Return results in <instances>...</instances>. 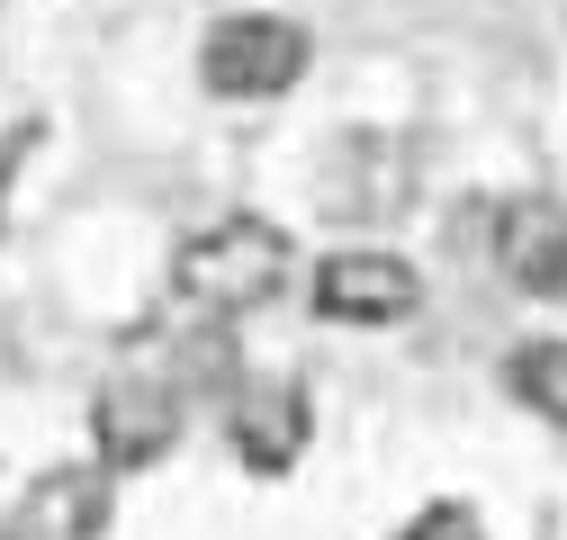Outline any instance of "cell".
<instances>
[{
    "label": "cell",
    "instance_id": "7",
    "mask_svg": "<svg viewBox=\"0 0 567 540\" xmlns=\"http://www.w3.org/2000/svg\"><path fill=\"white\" fill-rule=\"evenodd\" d=\"M235 450H244V468H261V478L298 468V450H307V396H298L289 378L244 387V396H235Z\"/></svg>",
    "mask_w": 567,
    "mask_h": 540
},
{
    "label": "cell",
    "instance_id": "6",
    "mask_svg": "<svg viewBox=\"0 0 567 540\" xmlns=\"http://www.w3.org/2000/svg\"><path fill=\"white\" fill-rule=\"evenodd\" d=\"M109 522V468H45L19 496V540H100Z\"/></svg>",
    "mask_w": 567,
    "mask_h": 540
},
{
    "label": "cell",
    "instance_id": "4",
    "mask_svg": "<svg viewBox=\"0 0 567 540\" xmlns=\"http://www.w3.org/2000/svg\"><path fill=\"white\" fill-rule=\"evenodd\" d=\"M414 298H423V280L405 252H333L316 270V315H333V324H396V315H414Z\"/></svg>",
    "mask_w": 567,
    "mask_h": 540
},
{
    "label": "cell",
    "instance_id": "3",
    "mask_svg": "<svg viewBox=\"0 0 567 540\" xmlns=\"http://www.w3.org/2000/svg\"><path fill=\"white\" fill-rule=\"evenodd\" d=\"M91 424H100V468H154L181 442V387L172 378H109Z\"/></svg>",
    "mask_w": 567,
    "mask_h": 540
},
{
    "label": "cell",
    "instance_id": "5",
    "mask_svg": "<svg viewBox=\"0 0 567 540\" xmlns=\"http://www.w3.org/2000/svg\"><path fill=\"white\" fill-rule=\"evenodd\" d=\"M495 261L523 298H567V208L558 198H514L495 217Z\"/></svg>",
    "mask_w": 567,
    "mask_h": 540
},
{
    "label": "cell",
    "instance_id": "8",
    "mask_svg": "<svg viewBox=\"0 0 567 540\" xmlns=\"http://www.w3.org/2000/svg\"><path fill=\"white\" fill-rule=\"evenodd\" d=\"M505 387L532 405L540 424H567V343H514V361H505Z\"/></svg>",
    "mask_w": 567,
    "mask_h": 540
},
{
    "label": "cell",
    "instance_id": "2",
    "mask_svg": "<svg viewBox=\"0 0 567 540\" xmlns=\"http://www.w3.org/2000/svg\"><path fill=\"white\" fill-rule=\"evenodd\" d=\"M307 28L298 19H270V10H244V19H217L198 45V73L217 100H279V91H298L307 73Z\"/></svg>",
    "mask_w": 567,
    "mask_h": 540
},
{
    "label": "cell",
    "instance_id": "9",
    "mask_svg": "<svg viewBox=\"0 0 567 540\" xmlns=\"http://www.w3.org/2000/svg\"><path fill=\"white\" fill-rule=\"evenodd\" d=\"M396 540H477V513L468 505H433V513H414Z\"/></svg>",
    "mask_w": 567,
    "mask_h": 540
},
{
    "label": "cell",
    "instance_id": "1",
    "mask_svg": "<svg viewBox=\"0 0 567 540\" xmlns=\"http://www.w3.org/2000/svg\"><path fill=\"white\" fill-rule=\"evenodd\" d=\"M181 298L198 307V315H252V307H270L279 289H289V235H279L270 217H217L207 235H189L181 243Z\"/></svg>",
    "mask_w": 567,
    "mask_h": 540
}]
</instances>
